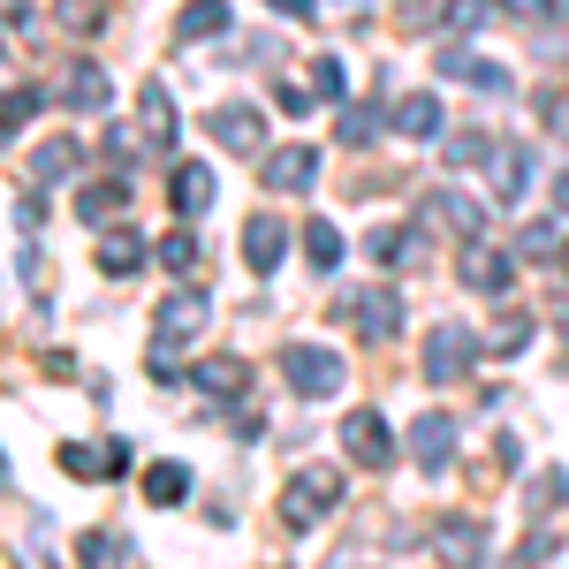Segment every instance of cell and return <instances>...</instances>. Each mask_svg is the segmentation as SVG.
Here are the masks:
<instances>
[{"mask_svg":"<svg viewBox=\"0 0 569 569\" xmlns=\"http://www.w3.org/2000/svg\"><path fill=\"white\" fill-rule=\"evenodd\" d=\"M539 114H547V130H555V137H569V91H547Z\"/></svg>","mask_w":569,"mask_h":569,"instance_id":"74e56055","label":"cell"},{"mask_svg":"<svg viewBox=\"0 0 569 569\" xmlns=\"http://www.w3.org/2000/svg\"><path fill=\"white\" fill-rule=\"evenodd\" d=\"M471 365H479V335L456 327V319H440L433 335H426V380H463Z\"/></svg>","mask_w":569,"mask_h":569,"instance_id":"3957f363","label":"cell"},{"mask_svg":"<svg viewBox=\"0 0 569 569\" xmlns=\"http://www.w3.org/2000/svg\"><path fill=\"white\" fill-rule=\"evenodd\" d=\"M555 213L569 220V176H555Z\"/></svg>","mask_w":569,"mask_h":569,"instance_id":"7bdbcfd3","label":"cell"},{"mask_svg":"<svg viewBox=\"0 0 569 569\" xmlns=\"http://www.w3.org/2000/svg\"><path fill=\"white\" fill-rule=\"evenodd\" d=\"M440 77H456V84H471V91H501L509 84V69H501V61H479V53H448Z\"/></svg>","mask_w":569,"mask_h":569,"instance_id":"ffe728a7","label":"cell"},{"mask_svg":"<svg viewBox=\"0 0 569 569\" xmlns=\"http://www.w3.org/2000/svg\"><path fill=\"white\" fill-rule=\"evenodd\" d=\"M410 456H418V471H448V456H456V418H448V410H426V418L410 426Z\"/></svg>","mask_w":569,"mask_h":569,"instance_id":"8992f818","label":"cell"},{"mask_svg":"<svg viewBox=\"0 0 569 569\" xmlns=\"http://www.w3.org/2000/svg\"><path fill=\"white\" fill-rule=\"evenodd\" d=\"M555 501H562V471H539L531 479V509H555Z\"/></svg>","mask_w":569,"mask_h":569,"instance_id":"8d00e7d4","label":"cell"},{"mask_svg":"<svg viewBox=\"0 0 569 569\" xmlns=\"http://www.w3.org/2000/svg\"><path fill=\"white\" fill-rule=\"evenodd\" d=\"M440 16H448V31H479V23H486V8H479V0H448Z\"/></svg>","mask_w":569,"mask_h":569,"instance_id":"836d02e7","label":"cell"},{"mask_svg":"<svg viewBox=\"0 0 569 569\" xmlns=\"http://www.w3.org/2000/svg\"><path fill=\"white\" fill-rule=\"evenodd\" d=\"M213 198H220L213 168H206V160H182V168H176V213L198 220V213H213Z\"/></svg>","mask_w":569,"mask_h":569,"instance_id":"9c48e42d","label":"cell"},{"mask_svg":"<svg viewBox=\"0 0 569 569\" xmlns=\"http://www.w3.org/2000/svg\"><path fill=\"white\" fill-rule=\"evenodd\" d=\"M305 251H311V266H327V273H335V266H342V228H335L327 213L305 220Z\"/></svg>","mask_w":569,"mask_h":569,"instance_id":"d4e9b609","label":"cell"},{"mask_svg":"<svg viewBox=\"0 0 569 569\" xmlns=\"http://www.w3.org/2000/svg\"><path fill=\"white\" fill-rule=\"evenodd\" d=\"M182 493H190V471H182V463H152V471H144V501H152V509H176Z\"/></svg>","mask_w":569,"mask_h":569,"instance_id":"603a6c76","label":"cell"},{"mask_svg":"<svg viewBox=\"0 0 569 569\" xmlns=\"http://www.w3.org/2000/svg\"><path fill=\"white\" fill-rule=\"evenodd\" d=\"M350 311H357V335L365 342H388L395 327H402V297H388V289H365Z\"/></svg>","mask_w":569,"mask_h":569,"instance_id":"30bf717a","label":"cell"},{"mask_svg":"<svg viewBox=\"0 0 569 569\" xmlns=\"http://www.w3.org/2000/svg\"><path fill=\"white\" fill-rule=\"evenodd\" d=\"M335 130H342V144H372V137H380V107H350Z\"/></svg>","mask_w":569,"mask_h":569,"instance_id":"f546056e","label":"cell"},{"mask_svg":"<svg viewBox=\"0 0 569 569\" xmlns=\"http://www.w3.org/2000/svg\"><path fill=\"white\" fill-rule=\"evenodd\" d=\"M479 160H493V137L486 130H456L448 137V168H479Z\"/></svg>","mask_w":569,"mask_h":569,"instance_id":"83f0119b","label":"cell"},{"mask_svg":"<svg viewBox=\"0 0 569 569\" xmlns=\"http://www.w3.org/2000/svg\"><path fill=\"white\" fill-rule=\"evenodd\" d=\"M137 114H144V130H152V152H160V144L176 137V99H168L160 84H144V99H137Z\"/></svg>","mask_w":569,"mask_h":569,"instance_id":"cb8c5ba5","label":"cell"},{"mask_svg":"<svg viewBox=\"0 0 569 569\" xmlns=\"http://www.w3.org/2000/svg\"><path fill=\"white\" fill-rule=\"evenodd\" d=\"M273 107H281V114H305V107H311V91H297V84H281V91H273Z\"/></svg>","mask_w":569,"mask_h":569,"instance_id":"60d3db41","label":"cell"},{"mask_svg":"<svg viewBox=\"0 0 569 569\" xmlns=\"http://www.w3.org/2000/svg\"><path fill=\"white\" fill-rule=\"evenodd\" d=\"M486 168H493V182H501V198H509V206L531 190V152H525V144H493V160H486Z\"/></svg>","mask_w":569,"mask_h":569,"instance_id":"e0dca14e","label":"cell"},{"mask_svg":"<svg viewBox=\"0 0 569 569\" xmlns=\"http://www.w3.org/2000/svg\"><path fill=\"white\" fill-rule=\"evenodd\" d=\"M388 122L402 137H440V99H433V91H410V99H395V107H388Z\"/></svg>","mask_w":569,"mask_h":569,"instance_id":"5bb4252c","label":"cell"},{"mask_svg":"<svg viewBox=\"0 0 569 569\" xmlns=\"http://www.w3.org/2000/svg\"><path fill=\"white\" fill-rule=\"evenodd\" d=\"M281 251H289V228H281L273 213H251V220H243V259L259 266V273H273V266H281Z\"/></svg>","mask_w":569,"mask_h":569,"instance_id":"ba28073f","label":"cell"},{"mask_svg":"<svg viewBox=\"0 0 569 569\" xmlns=\"http://www.w3.org/2000/svg\"><path fill=\"white\" fill-rule=\"evenodd\" d=\"M501 16H517V23H539V16H547V0H501Z\"/></svg>","mask_w":569,"mask_h":569,"instance_id":"ab89813d","label":"cell"},{"mask_svg":"<svg viewBox=\"0 0 569 569\" xmlns=\"http://www.w3.org/2000/svg\"><path fill=\"white\" fill-rule=\"evenodd\" d=\"M266 8H281V16H311V0H266Z\"/></svg>","mask_w":569,"mask_h":569,"instance_id":"ee69618b","label":"cell"},{"mask_svg":"<svg viewBox=\"0 0 569 569\" xmlns=\"http://www.w3.org/2000/svg\"><path fill=\"white\" fill-rule=\"evenodd\" d=\"M152 259L168 266V273H198V236L190 228H176V236H160V251Z\"/></svg>","mask_w":569,"mask_h":569,"instance_id":"4316f807","label":"cell"},{"mask_svg":"<svg viewBox=\"0 0 569 569\" xmlns=\"http://www.w3.org/2000/svg\"><path fill=\"white\" fill-rule=\"evenodd\" d=\"M61 99H69V107H91V114H99V107L114 99V84H107V69H99V61H77V69H69V84H61Z\"/></svg>","mask_w":569,"mask_h":569,"instance_id":"d6986e66","label":"cell"},{"mask_svg":"<svg viewBox=\"0 0 569 569\" xmlns=\"http://www.w3.org/2000/svg\"><path fill=\"white\" fill-rule=\"evenodd\" d=\"M190 380H198L206 395H220V402H236V395H243V365H236V357H206Z\"/></svg>","mask_w":569,"mask_h":569,"instance_id":"7402d4cb","label":"cell"},{"mask_svg":"<svg viewBox=\"0 0 569 569\" xmlns=\"http://www.w3.org/2000/svg\"><path fill=\"white\" fill-rule=\"evenodd\" d=\"M220 31H228V0H190V8L176 16V39H182V46L220 39Z\"/></svg>","mask_w":569,"mask_h":569,"instance_id":"ac0fdd59","label":"cell"},{"mask_svg":"<svg viewBox=\"0 0 569 569\" xmlns=\"http://www.w3.org/2000/svg\"><path fill=\"white\" fill-rule=\"evenodd\" d=\"M122 206H130L122 182H84V198H77V213H84V220H122Z\"/></svg>","mask_w":569,"mask_h":569,"instance_id":"484cf974","label":"cell"},{"mask_svg":"<svg viewBox=\"0 0 569 569\" xmlns=\"http://www.w3.org/2000/svg\"><path fill=\"white\" fill-rule=\"evenodd\" d=\"M342 440H350V456L365 463V471H380L395 448H388V426H380V410H350V426H342Z\"/></svg>","mask_w":569,"mask_h":569,"instance_id":"52a82bcc","label":"cell"},{"mask_svg":"<svg viewBox=\"0 0 569 569\" xmlns=\"http://www.w3.org/2000/svg\"><path fill=\"white\" fill-rule=\"evenodd\" d=\"M517 243H525L531 259H539V251H555V228H547V220H531V228H525V236H517Z\"/></svg>","mask_w":569,"mask_h":569,"instance_id":"f35d334b","label":"cell"},{"mask_svg":"<svg viewBox=\"0 0 569 569\" xmlns=\"http://www.w3.org/2000/svg\"><path fill=\"white\" fill-rule=\"evenodd\" d=\"M365 251H372L380 266H402L410 251H418V236H410V228H372V243H365Z\"/></svg>","mask_w":569,"mask_h":569,"instance_id":"f1b7e54d","label":"cell"},{"mask_svg":"<svg viewBox=\"0 0 569 569\" xmlns=\"http://www.w3.org/2000/svg\"><path fill=\"white\" fill-rule=\"evenodd\" d=\"M335 501H342V471H335V463H305L297 479L281 486V517H289V531H311L319 517H335Z\"/></svg>","mask_w":569,"mask_h":569,"instance_id":"6da1fadb","label":"cell"},{"mask_svg":"<svg viewBox=\"0 0 569 569\" xmlns=\"http://www.w3.org/2000/svg\"><path fill=\"white\" fill-rule=\"evenodd\" d=\"M311 77H319V99H342V91H350V69H342L335 53H327V61H311Z\"/></svg>","mask_w":569,"mask_h":569,"instance_id":"4dcf8cb0","label":"cell"},{"mask_svg":"<svg viewBox=\"0 0 569 569\" xmlns=\"http://www.w3.org/2000/svg\"><path fill=\"white\" fill-rule=\"evenodd\" d=\"M562 266H569V243H562Z\"/></svg>","mask_w":569,"mask_h":569,"instance_id":"f6af8a7d","label":"cell"},{"mask_svg":"<svg viewBox=\"0 0 569 569\" xmlns=\"http://www.w3.org/2000/svg\"><path fill=\"white\" fill-rule=\"evenodd\" d=\"M525 342H531V319H501V327H493V350L501 357H517Z\"/></svg>","mask_w":569,"mask_h":569,"instance_id":"d6a6232c","label":"cell"},{"mask_svg":"<svg viewBox=\"0 0 569 569\" xmlns=\"http://www.w3.org/2000/svg\"><path fill=\"white\" fill-rule=\"evenodd\" d=\"M311 182H319V144H281V152L266 160V190H273V198H297Z\"/></svg>","mask_w":569,"mask_h":569,"instance_id":"5b68a950","label":"cell"},{"mask_svg":"<svg viewBox=\"0 0 569 569\" xmlns=\"http://www.w3.org/2000/svg\"><path fill=\"white\" fill-rule=\"evenodd\" d=\"M426 220L448 228V236H479V206H471L463 190H433V198H426Z\"/></svg>","mask_w":569,"mask_h":569,"instance_id":"9a60e30c","label":"cell"},{"mask_svg":"<svg viewBox=\"0 0 569 569\" xmlns=\"http://www.w3.org/2000/svg\"><path fill=\"white\" fill-rule=\"evenodd\" d=\"M281 372H289V388L311 395V402L342 388V357H335V350H319V342H289V350H281Z\"/></svg>","mask_w":569,"mask_h":569,"instance_id":"7a4b0ae2","label":"cell"},{"mask_svg":"<svg viewBox=\"0 0 569 569\" xmlns=\"http://www.w3.org/2000/svg\"><path fill=\"white\" fill-rule=\"evenodd\" d=\"M259 130H266L259 107H220L213 114V137L228 144V152H259Z\"/></svg>","mask_w":569,"mask_h":569,"instance_id":"2e32d148","label":"cell"},{"mask_svg":"<svg viewBox=\"0 0 569 569\" xmlns=\"http://www.w3.org/2000/svg\"><path fill=\"white\" fill-rule=\"evenodd\" d=\"M31 114H39V91H23V84H16V91H8V137L23 130Z\"/></svg>","mask_w":569,"mask_h":569,"instance_id":"e575fe53","label":"cell"},{"mask_svg":"<svg viewBox=\"0 0 569 569\" xmlns=\"http://www.w3.org/2000/svg\"><path fill=\"white\" fill-rule=\"evenodd\" d=\"M77 160H84V144H77V137H46V144H31V182L77 176Z\"/></svg>","mask_w":569,"mask_h":569,"instance_id":"4fadbf2b","label":"cell"},{"mask_svg":"<svg viewBox=\"0 0 569 569\" xmlns=\"http://www.w3.org/2000/svg\"><path fill=\"white\" fill-rule=\"evenodd\" d=\"M463 281H471L479 297H501V289L517 281V259H501V251H486V243H471V251H463Z\"/></svg>","mask_w":569,"mask_h":569,"instance_id":"8fae6325","label":"cell"},{"mask_svg":"<svg viewBox=\"0 0 569 569\" xmlns=\"http://www.w3.org/2000/svg\"><path fill=\"white\" fill-rule=\"evenodd\" d=\"M99 266H107L114 281H122V273H137V266H144V236H137V228H107V243H99Z\"/></svg>","mask_w":569,"mask_h":569,"instance_id":"44dd1931","label":"cell"},{"mask_svg":"<svg viewBox=\"0 0 569 569\" xmlns=\"http://www.w3.org/2000/svg\"><path fill=\"white\" fill-rule=\"evenodd\" d=\"M206 297H198V289H176V297H168V305L152 311V350H182V342H198V327H206Z\"/></svg>","mask_w":569,"mask_h":569,"instance_id":"277c9868","label":"cell"},{"mask_svg":"<svg viewBox=\"0 0 569 569\" xmlns=\"http://www.w3.org/2000/svg\"><path fill=\"white\" fill-rule=\"evenodd\" d=\"M440 547H448V555H479L486 531L479 525H440Z\"/></svg>","mask_w":569,"mask_h":569,"instance_id":"1f68e13d","label":"cell"},{"mask_svg":"<svg viewBox=\"0 0 569 569\" xmlns=\"http://www.w3.org/2000/svg\"><path fill=\"white\" fill-rule=\"evenodd\" d=\"M122 463H130L122 440H107V448H61V471H69V479H114Z\"/></svg>","mask_w":569,"mask_h":569,"instance_id":"7c38bea8","label":"cell"},{"mask_svg":"<svg viewBox=\"0 0 569 569\" xmlns=\"http://www.w3.org/2000/svg\"><path fill=\"white\" fill-rule=\"evenodd\" d=\"M122 555H130V547H122L114 531H91L84 539V562H122Z\"/></svg>","mask_w":569,"mask_h":569,"instance_id":"d590c367","label":"cell"},{"mask_svg":"<svg viewBox=\"0 0 569 569\" xmlns=\"http://www.w3.org/2000/svg\"><path fill=\"white\" fill-rule=\"evenodd\" d=\"M547 53H555V61H569V31H547Z\"/></svg>","mask_w":569,"mask_h":569,"instance_id":"b9f144b4","label":"cell"}]
</instances>
